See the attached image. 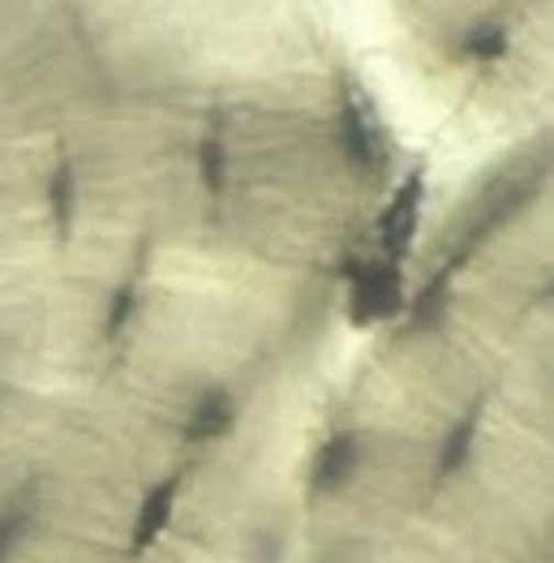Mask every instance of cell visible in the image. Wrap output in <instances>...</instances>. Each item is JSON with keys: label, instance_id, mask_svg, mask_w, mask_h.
I'll list each match as a JSON object with an SVG mask.
<instances>
[{"label": "cell", "instance_id": "cell-10", "mask_svg": "<svg viewBox=\"0 0 554 563\" xmlns=\"http://www.w3.org/2000/svg\"><path fill=\"white\" fill-rule=\"evenodd\" d=\"M508 52V26L503 22H486V26H473L464 35V56L473 60H495Z\"/></svg>", "mask_w": 554, "mask_h": 563}, {"label": "cell", "instance_id": "cell-2", "mask_svg": "<svg viewBox=\"0 0 554 563\" xmlns=\"http://www.w3.org/2000/svg\"><path fill=\"white\" fill-rule=\"evenodd\" d=\"M340 146L362 173H383V164H387L378 121H374V112H369V103L362 95H348L340 103Z\"/></svg>", "mask_w": 554, "mask_h": 563}, {"label": "cell", "instance_id": "cell-9", "mask_svg": "<svg viewBox=\"0 0 554 563\" xmlns=\"http://www.w3.org/2000/svg\"><path fill=\"white\" fill-rule=\"evenodd\" d=\"M447 288H452V272L447 267H439L430 284L417 292L413 301V328H434L443 314H447Z\"/></svg>", "mask_w": 554, "mask_h": 563}, {"label": "cell", "instance_id": "cell-4", "mask_svg": "<svg viewBox=\"0 0 554 563\" xmlns=\"http://www.w3.org/2000/svg\"><path fill=\"white\" fill-rule=\"evenodd\" d=\"M236 422V400H232L224 387H207L198 396V405L189 409L185 418V439L189 443H211V439H224Z\"/></svg>", "mask_w": 554, "mask_h": 563}, {"label": "cell", "instance_id": "cell-11", "mask_svg": "<svg viewBox=\"0 0 554 563\" xmlns=\"http://www.w3.org/2000/svg\"><path fill=\"white\" fill-rule=\"evenodd\" d=\"M134 314H138V284H121V288L112 292L103 331H108V335H121V331L134 323Z\"/></svg>", "mask_w": 554, "mask_h": 563}, {"label": "cell", "instance_id": "cell-7", "mask_svg": "<svg viewBox=\"0 0 554 563\" xmlns=\"http://www.w3.org/2000/svg\"><path fill=\"white\" fill-rule=\"evenodd\" d=\"M477 422H481V405H473L461 422L447 430V439H443V448H439V473H443V477H447V473H461L464 465H468L473 443H477Z\"/></svg>", "mask_w": 554, "mask_h": 563}, {"label": "cell", "instance_id": "cell-13", "mask_svg": "<svg viewBox=\"0 0 554 563\" xmlns=\"http://www.w3.org/2000/svg\"><path fill=\"white\" fill-rule=\"evenodd\" d=\"M198 173H202L207 189L224 186V146H220V139H207L198 146Z\"/></svg>", "mask_w": 554, "mask_h": 563}, {"label": "cell", "instance_id": "cell-6", "mask_svg": "<svg viewBox=\"0 0 554 563\" xmlns=\"http://www.w3.org/2000/svg\"><path fill=\"white\" fill-rule=\"evenodd\" d=\"M173 504H177V477L159 482V486L142 499L138 520H134V538H130V551H134V555L146 551V547L168 529V520H173Z\"/></svg>", "mask_w": 554, "mask_h": 563}, {"label": "cell", "instance_id": "cell-5", "mask_svg": "<svg viewBox=\"0 0 554 563\" xmlns=\"http://www.w3.org/2000/svg\"><path fill=\"white\" fill-rule=\"evenodd\" d=\"M353 470H357V439L353 434H335V439H326L323 448H319V456H314L310 486L319 495H335V490L348 486Z\"/></svg>", "mask_w": 554, "mask_h": 563}, {"label": "cell", "instance_id": "cell-3", "mask_svg": "<svg viewBox=\"0 0 554 563\" xmlns=\"http://www.w3.org/2000/svg\"><path fill=\"white\" fill-rule=\"evenodd\" d=\"M421 198H425V181H421V173H413L405 186L396 189V198L387 202V211H383V220H378L383 258L400 263V258L409 254L413 233H417V216H421Z\"/></svg>", "mask_w": 554, "mask_h": 563}, {"label": "cell", "instance_id": "cell-8", "mask_svg": "<svg viewBox=\"0 0 554 563\" xmlns=\"http://www.w3.org/2000/svg\"><path fill=\"white\" fill-rule=\"evenodd\" d=\"M47 207H52V220H56V233L69 236L74 229V211H78V177H74V164L60 159L52 181H47Z\"/></svg>", "mask_w": 554, "mask_h": 563}, {"label": "cell", "instance_id": "cell-1", "mask_svg": "<svg viewBox=\"0 0 554 563\" xmlns=\"http://www.w3.org/2000/svg\"><path fill=\"white\" fill-rule=\"evenodd\" d=\"M353 280V319L357 323H383L391 314H400L405 288H400V263L391 258H369L348 272Z\"/></svg>", "mask_w": 554, "mask_h": 563}, {"label": "cell", "instance_id": "cell-12", "mask_svg": "<svg viewBox=\"0 0 554 563\" xmlns=\"http://www.w3.org/2000/svg\"><path fill=\"white\" fill-rule=\"evenodd\" d=\"M26 525H31V512H26V508H9V512H0V563H9V555L18 551Z\"/></svg>", "mask_w": 554, "mask_h": 563}]
</instances>
